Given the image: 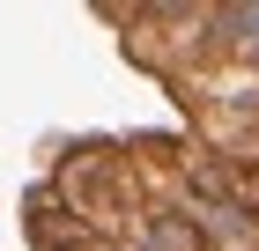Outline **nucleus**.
Segmentation results:
<instances>
[{
  "label": "nucleus",
  "mask_w": 259,
  "mask_h": 251,
  "mask_svg": "<svg viewBox=\"0 0 259 251\" xmlns=\"http://www.w3.org/2000/svg\"><path fill=\"white\" fill-rule=\"evenodd\" d=\"M222 185L237 192V207H252V214H259V155H252V163H230V177H222Z\"/></svg>",
  "instance_id": "f257e3e1"
},
{
  "label": "nucleus",
  "mask_w": 259,
  "mask_h": 251,
  "mask_svg": "<svg viewBox=\"0 0 259 251\" xmlns=\"http://www.w3.org/2000/svg\"><path fill=\"white\" fill-rule=\"evenodd\" d=\"M74 251H126V244H104V236H81Z\"/></svg>",
  "instance_id": "f03ea898"
}]
</instances>
